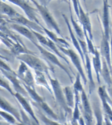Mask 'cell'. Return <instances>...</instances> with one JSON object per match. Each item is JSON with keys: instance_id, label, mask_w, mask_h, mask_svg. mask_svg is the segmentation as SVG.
Wrapping results in <instances>:
<instances>
[{"instance_id": "6da1fadb", "label": "cell", "mask_w": 112, "mask_h": 125, "mask_svg": "<svg viewBox=\"0 0 112 125\" xmlns=\"http://www.w3.org/2000/svg\"><path fill=\"white\" fill-rule=\"evenodd\" d=\"M16 57L17 59L27 64L29 68L33 69L34 71H38L43 73L47 74V76H50L49 71L50 68L41 59L35 56V54L24 53L18 55Z\"/></svg>"}, {"instance_id": "7a4b0ae2", "label": "cell", "mask_w": 112, "mask_h": 125, "mask_svg": "<svg viewBox=\"0 0 112 125\" xmlns=\"http://www.w3.org/2000/svg\"><path fill=\"white\" fill-rule=\"evenodd\" d=\"M30 1L36 6L37 10L39 12L40 16H41L43 20L46 23L48 28L53 29L56 31V33L62 36V33L60 28H59L57 22L54 19L53 16H52L51 13L48 10V8L46 7V6L39 4L35 0H30Z\"/></svg>"}, {"instance_id": "3957f363", "label": "cell", "mask_w": 112, "mask_h": 125, "mask_svg": "<svg viewBox=\"0 0 112 125\" xmlns=\"http://www.w3.org/2000/svg\"><path fill=\"white\" fill-rule=\"evenodd\" d=\"M48 77L50 83V85L51 87V89H52L53 94L55 95L56 101L66 113H70L71 112V109L69 108L68 105H67L64 92H63V89L61 87L59 81L56 79L51 77L50 76H48Z\"/></svg>"}, {"instance_id": "277c9868", "label": "cell", "mask_w": 112, "mask_h": 125, "mask_svg": "<svg viewBox=\"0 0 112 125\" xmlns=\"http://www.w3.org/2000/svg\"><path fill=\"white\" fill-rule=\"evenodd\" d=\"M57 45L58 48L60 50V52H62L64 55H66L68 57L70 58V59H71V61L72 62V64H74L75 68L77 69V73L81 75V77L84 84L86 85V84L88 83V80L86 78V76H85V73L84 72V70H83V68L82 67L81 62V60L79 55H77V53H76L73 50L70 49L69 48H65V47H63L60 45Z\"/></svg>"}, {"instance_id": "5b68a950", "label": "cell", "mask_w": 112, "mask_h": 125, "mask_svg": "<svg viewBox=\"0 0 112 125\" xmlns=\"http://www.w3.org/2000/svg\"><path fill=\"white\" fill-rule=\"evenodd\" d=\"M77 39H78V41H79V44H80L82 51L83 54H84V58H85V65L84 66L86 68L87 73L89 87V94H92V92H93V91L95 89V84L93 76H92L91 59H90L89 55V53L88 50H87V43H86L84 41V40H81L79 38H77Z\"/></svg>"}, {"instance_id": "8992f818", "label": "cell", "mask_w": 112, "mask_h": 125, "mask_svg": "<svg viewBox=\"0 0 112 125\" xmlns=\"http://www.w3.org/2000/svg\"><path fill=\"white\" fill-rule=\"evenodd\" d=\"M35 47L38 48V50H39V52L41 53V56L45 58L46 60L48 61V62L52 63V64H55L56 66H58L60 69H61L62 70L64 71V72L66 73V74L68 75L69 78H70V81L71 82H72V76H71V74H70V71H68V69L62 64L61 62H60L59 59L58 58V56L56 55L55 54H54L53 53H51V52H49L47 50H46L44 47H43L42 46L40 45L39 43L35 44Z\"/></svg>"}, {"instance_id": "52a82bcc", "label": "cell", "mask_w": 112, "mask_h": 125, "mask_svg": "<svg viewBox=\"0 0 112 125\" xmlns=\"http://www.w3.org/2000/svg\"><path fill=\"white\" fill-rule=\"evenodd\" d=\"M0 71L2 73L3 76L10 83H12V86H13L16 92L20 94L25 97H29L28 93L27 92L24 87L22 85V83H20V81H19V79L18 77V75H17L16 73H15L14 71V72L8 71L4 70V69H1V68H0Z\"/></svg>"}, {"instance_id": "ba28073f", "label": "cell", "mask_w": 112, "mask_h": 125, "mask_svg": "<svg viewBox=\"0 0 112 125\" xmlns=\"http://www.w3.org/2000/svg\"><path fill=\"white\" fill-rule=\"evenodd\" d=\"M16 73L19 79L23 81L22 83L35 89V78L29 68V66L25 63L20 61V64L18 72Z\"/></svg>"}, {"instance_id": "9c48e42d", "label": "cell", "mask_w": 112, "mask_h": 125, "mask_svg": "<svg viewBox=\"0 0 112 125\" xmlns=\"http://www.w3.org/2000/svg\"><path fill=\"white\" fill-rule=\"evenodd\" d=\"M6 1L11 2L12 4L21 8L24 13L27 15L28 19L37 23L39 25H41L37 15V10L35 8H32L26 0H6Z\"/></svg>"}, {"instance_id": "30bf717a", "label": "cell", "mask_w": 112, "mask_h": 125, "mask_svg": "<svg viewBox=\"0 0 112 125\" xmlns=\"http://www.w3.org/2000/svg\"><path fill=\"white\" fill-rule=\"evenodd\" d=\"M8 21L10 22L11 23H15V24H20V25H24L29 28L31 30L37 31L39 33H43V31L42 29V25H39L37 23L35 22L34 21L30 20L28 18H26L20 14L18 13V14L12 18H10Z\"/></svg>"}, {"instance_id": "8fae6325", "label": "cell", "mask_w": 112, "mask_h": 125, "mask_svg": "<svg viewBox=\"0 0 112 125\" xmlns=\"http://www.w3.org/2000/svg\"><path fill=\"white\" fill-rule=\"evenodd\" d=\"M81 94V102L82 103V108L85 125H93V112L88 97L84 90L82 91Z\"/></svg>"}, {"instance_id": "7c38bea8", "label": "cell", "mask_w": 112, "mask_h": 125, "mask_svg": "<svg viewBox=\"0 0 112 125\" xmlns=\"http://www.w3.org/2000/svg\"><path fill=\"white\" fill-rule=\"evenodd\" d=\"M110 6L108 0H103L102 23L103 27V35L107 39L110 38Z\"/></svg>"}, {"instance_id": "4fadbf2b", "label": "cell", "mask_w": 112, "mask_h": 125, "mask_svg": "<svg viewBox=\"0 0 112 125\" xmlns=\"http://www.w3.org/2000/svg\"><path fill=\"white\" fill-rule=\"evenodd\" d=\"M78 18L81 23L83 30L87 32V34L89 36L90 39L92 40L93 35H92V24L90 20L89 16L88 13L85 12V11L83 10L80 3H79V17Z\"/></svg>"}, {"instance_id": "5bb4252c", "label": "cell", "mask_w": 112, "mask_h": 125, "mask_svg": "<svg viewBox=\"0 0 112 125\" xmlns=\"http://www.w3.org/2000/svg\"><path fill=\"white\" fill-rule=\"evenodd\" d=\"M14 97L18 100V102L20 104V106L22 107L24 111L29 115L31 118L34 120L35 121H36L37 123L40 124V122H39V120L38 119L37 116L35 115L34 111L32 109V106L30 104L29 102L27 100V99H26V98L24 96H23L22 94H20L19 93H17V92H15Z\"/></svg>"}, {"instance_id": "9a60e30c", "label": "cell", "mask_w": 112, "mask_h": 125, "mask_svg": "<svg viewBox=\"0 0 112 125\" xmlns=\"http://www.w3.org/2000/svg\"><path fill=\"white\" fill-rule=\"evenodd\" d=\"M100 54L102 57L107 62L108 67H109L110 71L112 74V62H111V50H110V43L109 42V40L105 37L103 35L102 39L100 43Z\"/></svg>"}, {"instance_id": "2e32d148", "label": "cell", "mask_w": 112, "mask_h": 125, "mask_svg": "<svg viewBox=\"0 0 112 125\" xmlns=\"http://www.w3.org/2000/svg\"><path fill=\"white\" fill-rule=\"evenodd\" d=\"M98 94L101 100L103 110L105 112V116H107L112 122V109L111 108L110 105L107 100V95L108 93L106 90V88L104 86L99 87L98 89Z\"/></svg>"}, {"instance_id": "e0dca14e", "label": "cell", "mask_w": 112, "mask_h": 125, "mask_svg": "<svg viewBox=\"0 0 112 125\" xmlns=\"http://www.w3.org/2000/svg\"><path fill=\"white\" fill-rule=\"evenodd\" d=\"M10 27L12 29L14 30L15 31H16L17 32L20 33V35L25 37V38H27L31 42L33 43V44H34V45L35 44L39 43L36 37H35V35L33 34L32 31L29 28L20 25V24H15V23H11Z\"/></svg>"}, {"instance_id": "ac0fdd59", "label": "cell", "mask_w": 112, "mask_h": 125, "mask_svg": "<svg viewBox=\"0 0 112 125\" xmlns=\"http://www.w3.org/2000/svg\"><path fill=\"white\" fill-rule=\"evenodd\" d=\"M0 108L2 110L6 111L12 114L18 122H22L20 111L18 110V109L14 106L10 102L8 101L6 99L1 96H0Z\"/></svg>"}, {"instance_id": "d6986e66", "label": "cell", "mask_w": 112, "mask_h": 125, "mask_svg": "<svg viewBox=\"0 0 112 125\" xmlns=\"http://www.w3.org/2000/svg\"><path fill=\"white\" fill-rule=\"evenodd\" d=\"M63 18H64L67 27H68V31H69V32H70V37H71V40H72V44H73L74 47L76 48V50H77V51L78 52V53H79V55H80L81 57V60L83 62V64L85 65V58H84V54H83V52L82 51L81 47L79 41H78V39H77V38L76 37V36H75L74 33L72 29H71V24H70V22H69V20H68V19L67 18L66 16L63 14Z\"/></svg>"}, {"instance_id": "ffe728a7", "label": "cell", "mask_w": 112, "mask_h": 125, "mask_svg": "<svg viewBox=\"0 0 112 125\" xmlns=\"http://www.w3.org/2000/svg\"><path fill=\"white\" fill-rule=\"evenodd\" d=\"M100 76L103 79L107 87L112 85V74L107 62L102 57V71Z\"/></svg>"}, {"instance_id": "44dd1931", "label": "cell", "mask_w": 112, "mask_h": 125, "mask_svg": "<svg viewBox=\"0 0 112 125\" xmlns=\"http://www.w3.org/2000/svg\"><path fill=\"white\" fill-rule=\"evenodd\" d=\"M92 64L95 71L97 76V80L99 84H100V74L102 71V62L100 59V53L97 50H95V53L92 57Z\"/></svg>"}, {"instance_id": "7402d4cb", "label": "cell", "mask_w": 112, "mask_h": 125, "mask_svg": "<svg viewBox=\"0 0 112 125\" xmlns=\"http://www.w3.org/2000/svg\"><path fill=\"white\" fill-rule=\"evenodd\" d=\"M35 72V81L38 85L44 87L50 92V93L53 94L52 89L51 85L48 84L47 82V78H46L45 74L38 71H34Z\"/></svg>"}, {"instance_id": "603a6c76", "label": "cell", "mask_w": 112, "mask_h": 125, "mask_svg": "<svg viewBox=\"0 0 112 125\" xmlns=\"http://www.w3.org/2000/svg\"><path fill=\"white\" fill-rule=\"evenodd\" d=\"M42 29L43 32L48 35V37L50 40H52L53 42H55L56 45L60 46L63 45L64 47H66L65 48H68V47H70V45L68 43V42L64 40V39L63 38H58L56 36V35L55 33H53V32L50 31L48 29L42 26Z\"/></svg>"}, {"instance_id": "cb8c5ba5", "label": "cell", "mask_w": 112, "mask_h": 125, "mask_svg": "<svg viewBox=\"0 0 112 125\" xmlns=\"http://www.w3.org/2000/svg\"><path fill=\"white\" fill-rule=\"evenodd\" d=\"M63 91L68 107L71 109L74 108L75 104V95L74 90L71 87L66 86L63 89Z\"/></svg>"}, {"instance_id": "d4e9b609", "label": "cell", "mask_w": 112, "mask_h": 125, "mask_svg": "<svg viewBox=\"0 0 112 125\" xmlns=\"http://www.w3.org/2000/svg\"><path fill=\"white\" fill-rule=\"evenodd\" d=\"M23 86L24 87L25 89L26 90L27 92L28 93L29 96L31 97V99L35 102L36 104H39L40 103L44 102V99H43V97H41L37 92L35 91V89L34 88L28 86L26 84L22 83Z\"/></svg>"}, {"instance_id": "484cf974", "label": "cell", "mask_w": 112, "mask_h": 125, "mask_svg": "<svg viewBox=\"0 0 112 125\" xmlns=\"http://www.w3.org/2000/svg\"><path fill=\"white\" fill-rule=\"evenodd\" d=\"M19 12L14 10L13 8L10 6L9 4L3 2V4H2L1 9H0V14L6 15L9 17V19H10V18H12L14 17Z\"/></svg>"}, {"instance_id": "4316f807", "label": "cell", "mask_w": 112, "mask_h": 125, "mask_svg": "<svg viewBox=\"0 0 112 125\" xmlns=\"http://www.w3.org/2000/svg\"><path fill=\"white\" fill-rule=\"evenodd\" d=\"M37 105L40 106V108H41V109L42 110L43 112H45V113H47L48 116L51 118V119L55 120V121L58 120V117L57 115L54 112V111L50 107L49 105H48L44 101L39 104H37Z\"/></svg>"}, {"instance_id": "83f0119b", "label": "cell", "mask_w": 112, "mask_h": 125, "mask_svg": "<svg viewBox=\"0 0 112 125\" xmlns=\"http://www.w3.org/2000/svg\"><path fill=\"white\" fill-rule=\"evenodd\" d=\"M70 13H71L70 14V16H71V24H72V27H73L74 29L75 32H76V34H77V37L81 39V40H84V39L85 38V37H84V31H82V29H81L80 25L77 24V22L74 20L71 10H70Z\"/></svg>"}, {"instance_id": "f1b7e54d", "label": "cell", "mask_w": 112, "mask_h": 125, "mask_svg": "<svg viewBox=\"0 0 112 125\" xmlns=\"http://www.w3.org/2000/svg\"><path fill=\"white\" fill-rule=\"evenodd\" d=\"M48 46H47V47L50 48V49L53 51V52L55 53V55H57L58 57L61 58L64 61H66V62H67V64H70V62H69V61L68 60V59H67L65 56H63V55H62L61 53L60 52V50H59L56 44L55 43V42H53L52 40H50L48 37Z\"/></svg>"}, {"instance_id": "f546056e", "label": "cell", "mask_w": 112, "mask_h": 125, "mask_svg": "<svg viewBox=\"0 0 112 125\" xmlns=\"http://www.w3.org/2000/svg\"><path fill=\"white\" fill-rule=\"evenodd\" d=\"M0 116H1L3 120H5L9 124H11V125L15 124L16 125V122L18 121L12 114L10 113L9 112H6V111L0 110Z\"/></svg>"}, {"instance_id": "4dcf8cb0", "label": "cell", "mask_w": 112, "mask_h": 125, "mask_svg": "<svg viewBox=\"0 0 112 125\" xmlns=\"http://www.w3.org/2000/svg\"><path fill=\"white\" fill-rule=\"evenodd\" d=\"M93 113L96 118V125H103V116L102 113L99 105L94 104L93 106Z\"/></svg>"}, {"instance_id": "1f68e13d", "label": "cell", "mask_w": 112, "mask_h": 125, "mask_svg": "<svg viewBox=\"0 0 112 125\" xmlns=\"http://www.w3.org/2000/svg\"><path fill=\"white\" fill-rule=\"evenodd\" d=\"M38 112L39 113L37 114V118H39L45 125H61L59 123L55 121V120H52L48 116H46L45 115L41 113V112Z\"/></svg>"}, {"instance_id": "d6a6232c", "label": "cell", "mask_w": 112, "mask_h": 125, "mask_svg": "<svg viewBox=\"0 0 112 125\" xmlns=\"http://www.w3.org/2000/svg\"><path fill=\"white\" fill-rule=\"evenodd\" d=\"M0 87L4 88V89H5L6 90H7L8 92H10V94L12 95V96H14L15 93L12 91V87H11V86H10L9 81L2 77L1 75H0Z\"/></svg>"}, {"instance_id": "836d02e7", "label": "cell", "mask_w": 112, "mask_h": 125, "mask_svg": "<svg viewBox=\"0 0 112 125\" xmlns=\"http://www.w3.org/2000/svg\"><path fill=\"white\" fill-rule=\"evenodd\" d=\"M81 79V75L77 73L76 81H75L74 83L73 84V90L74 92H79V93L81 94L82 91L84 90Z\"/></svg>"}, {"instance_id": "e575fe53", "label": "cell", "mask_w": 112, "mask_h": 125, "mask_svg": "<svg viewBox=\"0 0 112 125\" xmlns=\"http://www.w3.org/2000/svg\"><path fill=\"white\" fill-rule=\"evenodd\" d=\"M84 33V37H85V39H86V43H87V50H88L89 53H91L92 55L95 53V48L94 46H93V44L92 43V40H91L90 39L89 36L87 34V32L83 30Z\"/></svg>"}, {"instance_id": "d590c367", "label": "cell", "mask_w": 112, "mask_h": 125, "mask_svg": "<svg viewBox=\"0 0 112 125\" xmlns=\"http://www.w3.org/2000/svg\"><path fill=\"white\" fill-rule=\"evenodd\" d=\"M31 31H32V32L33 33V34L35 35V37H36V39H37V40L39 43H41V45H44V46H46V47H47V46H48V38L45 37L43 36V35L41 33H39V32H37V31H33V30H31Z\"/></svg>"}, {"instance_id": "8d00e7d4", "label": "cell", "mask_w": 112, "mask_h": 125, "mask_svg": "<svg viewBox=\"0 0 112 125\" xmlns=\"http://www.w3.org/2000/svg\"><path fill=\"white\" fill-rule=\"evenodd\" d=\"M0 68L4 69V70L8 71H11V72H14V71L10 68V66L8 65L7 63H6L3 59L0 58Z\"/></svg>"}, {"instance_id": "74e56055", "label": "cell", "mask_w": 112, "mask_h": 125, "mask_svg": "<svg viewBox=\"0 0 112 125\" xmlns=\"http://www.w3.org/2000/svg\"><path fill=\"white\" fill-rule=\"evenodd\" d=\"M72 1V3L73 4V7L74 9V11L76 12V14H77V17H79V0H71Z\"/></svg>"}, {"instance_id": "f35d334b", "label": "cell", "mask_w": 112, "mask_h": 125, "mask_svg": "<svg viewBox=\"0 0 112 125\" xmlns=\"http://www.w3.org/2000/svg\"><path fill=\"white\" fill-rule=\"evenodd\" d=\"M107 93H108V95H109L110 98L112 100V85L110 87H107Z\"/></svg>"}, {"instance_id": "ab89813d", "label": "cell", "mask_w": 112, "mask_h": 125, "mask_svg": "<svg viewBox=\"0 0 112 125\" xmlns=\"http://www.w3.org/2000/svg\"><path fill=\"white\" fill-rule=\"evenodd\" d=\"M105 125H112V122L110 120V119L107 117V116H105Z\"/></svg>"}, {"instance_id": "60d3db41", "label": "cell", "mask_w": 112, "mask_h": 125, "mask_svg": "<svg viewBox=\"0 0 112 125\" xmlns=\"http://www.w3.org/2000/svg\"><path fill=\"white\" fill-rule=\"evenodd\" d=\"M110 50H111V62H112V38L111 39V42H110Z\"/></svg>"}, {"instance_id": "b9f144b4", "label": "cell", "mask_w": 112, "mask_h": 125, "mask_svg": "<svg viewBox=\"0 0 112 125\" xmlns=\"http://www.w3.org/2000/svg\"><path fill=\"white\" fill-rule=\"evenodd\" d=\"M31 125H40V124L37 123L36 121H34V120H32V119L31 118Z\"/></svg>"}, {"instance_id": "7bdbcfd3", "label": "cell", "mask_w": 112, "mask_h": 125, "mask_svg": "<svg viewBox=\"0 0 112 125\" xmlns=\"http://www.w3.org/2000/svg\"><path fill=\"white\" fill-rule=\"evenodd\" d=\"M16 125H25V123H24L22 122H18V121H17L16 123Z\"/></svg>"}, {"instance_id": "ee69618b", "label": "cell", "mask_w": 112, "mask_h": 125, "mask_svg": "<svg viewBox=\"0 0 112 125\" xmlns=\"http://www.w3.org/2000/svg\"><path fill=\"white\" fill-rule=\"evenodd\" d=\"M4 22V20L3 19V18L1 17V16H0V23H3Z\"/></svg>"}, {"instance_id": "f6af8a7d", "label": "cell", "mask_w": 112, "mask_h": 125, "mask_svg": "<svg viewBox=\"0 0 112 125\" xmlns=\"http://www.w3.org/2000/svg\"><path fill=\"white\" fill-rule=\"evenodd\" d=\"M0 125H8L4 123V122H3V121H0Z\"/></svg>"}, {"instance_id": "bcb514c9", "label": "cell", "mask_w": 112, "mask_h": 125, "mask_svg": "<svg viewBox=\"0 0 112 125\" xmlns=\"http://www.w3.org/2000/svg\"><path fill=\"white\" fill-rule=\"evenodd\" d=\"M0 58H2V59H3V60H8V59L4 57V56H2L1 55H0Z\"/></svg>"}, {"instance_id": "7dc6e473", "label": "cell", "mask_w": 112, "mask_h": 125, "mask_svg": "<svg viewBox=\"0 0 112 125\" xmlns=\"http://www.w3.org/2000/svg\"><path fill=\"white\" fill-rule=\"evenodd\" d=\"M2 4H3V1H2L1 0H0V9H1V7Z\"/></svg>"}, {"instance_id": "c3c4849f", "label": "cell", "mask_w": 112, "mask_h": 125, "mask_svg": "<svg viewBox=\"0 0 112 125\" xmlns=\"http://www.w3.org/2000/svg\"><path fill=\"white\" fill-rule=\"evenodd\" d=\"M51 1H53V0H47V4H48V3H50V2H51Z\"/></svg>"}, {"instance_id": "681fc988", "label": "cell", "mask_w": 112, "mask_h": 125, "mask_svg": "<svg viewBox=\"0 0 112 125\" xmlns=\"http://www.w3.org/2000/svg\"><path fill=\"white\" fill-rule=\"evenodd\" d=\"M3 119L2 118L1 116H0V121H3Z\"/></svg>"}, {"instance_id": "f907efd6", "label": "cell", "mask_w": 112, "mask_h": 125, "mask_svg": "<svg viewBox=\"0 0 112 125\" xmlns=\"http://www.w3.org/2000/svg\"><path fill=\"white\" fill-rule=\"evenodd\" d=\"M3 91V89H2L1 87H0V91Z\"/></svg>"}, {"instance_id": "816d5d0a", "label": "cell", "mask_w": 112, "mask_h": 125, "mask_svg": "<svg viewBox=\"0 0 112 125\" xmlns=\"http://www.w3.org/2000/svg\"><path fill=\"white\" fill-rule=\"evenodd\" d=\"M65 125H70V124H66Z\"/></svg>"}, {"instance_id": "f5cc1de1", "label": "cell", "mask_w": 112, "mask_h": 125, "mask_svg": "<svg viewBox=\"0 0 112 125\" xmlns=\"http://www.w3.org/2000/svg\"><path fill=\"white\" fill-rule=\"evenodd\" d=\"M83 1H84V3H85V0H83Z\"/></svg>"}]
</instances>
